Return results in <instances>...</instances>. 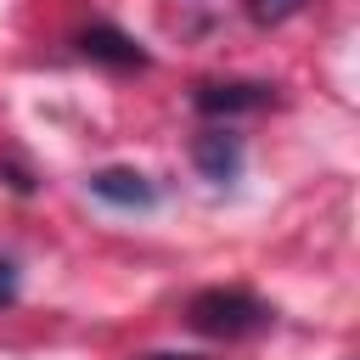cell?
I'll list each match as a JSON object with an SVG mask.
<instances>
[{
    "label": "cell",
    "mask_w": 360,
    "mask_h": 360,
    "mask_svg": "<svg viewBox=\"0 0 360 360\" xmlns=\"http://www.w3.org/2000/svg\"><path fill=\"white\" fill-rule=\"evenodd\" d=\"M186 321H191V332H202V338L236 343V338L264 332V326L276 321V309H270L264 298H253L248 287H202V292L186 304Z\"/></svg>",
    "instance_id": "cell-1"
},
{
    "label": "cell",
    "mask_w": 360,
    "mask_h": 360,
    "mask_svg": "<svg viewBox=\"0 0 360 360\" xmlns=\"http://www.w3.org/2000/svg\"><path fill=\"white\" fill-rule=\"evenodd\" d=\"M191 163L202 169V180L231 186V180L242 174V135H231V129H202L197 146H191Z\"/></svg>",
    "instance_id": "cell-2"
},
{
    "label": "cell",
    "mask_w": 360,
    "mask_h": 360,
    "mask_svg": "<svg viewBox=\"0 0 360 360\" xmlns=\"http://www.w3.org/2000/svg\"><path fill=\"white\" fill-rule=\"evenodd\" d=\"M79 51H84L90 62H107V68H146L141 39H129V34L112 28V22H90V28L79 34Z\"/></svg>",
    "instance_id": "cell-3"
},
{
    "label": "cell",
    "mask_w": 360,
    "mask_h": 360,
    "mask_svg": "<svg viewBox=\"0 0 360 360\" xmlns=\"http://www.w3.org/2000/svg\"><path fill=\"white\" fill-rule=\"evenodd\" d=\"M90 191L112 208H152L158 202V186L141 174V169H96L90 174Z\"/></svg>",
    "instance_id": "cell-4"
},
{
    "label": "cell",
    "mask_w": 360,
    "mask_h": 360,
    "mask_svg": "<svg viewBox=\"0 0 360 360\" xmlns=\"http://www.w3.org/2000/svg\"><path fill=\"white\" fill-rule=\"evenodd\" d=\"M264 101H270V84H242V79L236 84H202L197 90V112H208V118H219V112L225 118L231 112H259Z\"/></svg>",
    "instance_id": "cell-5"
},
{
    "label": "cell",
    "mask_w": 360,
    "mask_h": 360,
    "mask_svg": "<svg viewBox=\"0 0 360 360\" xmlns=\"http://www.w3.org/2000/svg\"><path fill=\"white\" fill-rule=\"evenodd\" d=\"M309 0H248V17L253 22H264V28H276V22H287V17H298Z\"/></svg>",
    "instance_id": "cell-6"
},
{
    "label": "cell",
    "mask_w": 360,
    "mask_h": 360,
    "mask_svg": "<svg viewBox=\"0 0 360 360\" xmlns=\"http://www.w3.org/2000/svg\"><path fill=\"white\" fill-rule=\"evenodd\" d=\"M0 304H17V264L0 259Z\"/></svg>",
    "instance_id": "cell-7"
},
{
    "label": "cell",
    "mask_w": 360,
    "mask_h": 360,
    "mask_svg": "<svg viewBox=\"0 0 360 360\" xmlns=\"http://www.w3.org/2000/svg\"><path fill=\"white\" fill-rule=\"evenodd\" d=\"M146 360H202V354H146Z\"/></svg>",
    "instance_id": "cell-8"
}]
</instances>
